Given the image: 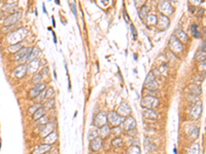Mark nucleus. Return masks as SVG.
<instances>
[{"mask_svg": "<svg viewBox=\"0 0 206 154\" xmlns=\"http://www.w3.org/2000/svg\"><path fill=\"white\" fill-rule=\"evenodd\" d=\"M125 118L126 117H123L121 116L120 114L115 111H109L107 113V122L110 126H121L123 122H124Z\"/></svg>", "mask_w": 206, "mask_h": 154, "instance_id": "f257e3e1", "label": "nucleus"}, {"mask_svg": "<svg viewBox=\"0 0 206 154\" xmlns=\"http://www.w3.org/2000/svg\"><path fill=\"white\" fill-rule=\"evenodd\" d=\"M160 100L154 96H144L141 99V106L145 109H155L159 106Z\"/></svg>", "mask_w": 206, "mask_h": 154, "instance_id": "f03ea898", "label": "nucleus"}, {"mask_svg": "<svg viewBox=\"0 0 206 154\" xmlns=\"http://www.w3.org/2000/svg\"><path fill=\"white\" fill-rule=\"evenodd\" d=\"M144 87L145 89L149 90H157L159 87V83H158L156 76L154 74V72H149L146 76L145 80H144Z\"/></svg>", "mask_w": 206, "mask_h": 154, "instance_id": "7ed1b4c3", "label": "nucleus"}, {"mask_svg": "<svg viewBox=\"0 0 206 154\" xmlns=\"http://www.w3.org/2000/svg\"><path fill=\"white\" fill-rule=\"evenodd\" d=\"M27 34V31L26 29L22 28V29H19V30L15 31L13 33L10 34V36L7 37V40H8L9 43H19L21 40H23L25 38Z\"/></svg>", "mask_w": 206, "mask_h": 154, "instance_id": "20e7f679", "label": "nucleus"}, {"mask_svg": "<svg viewBox=\"0 0 206 154\" xmlns=\"http://www.w3.org/2000/svg\"><path fill=\"white\" fill-rule=\"evenodd\" d=\"M169 47H170L171 51L173 53H179L184 49V45L182 43L175 37V35H172L169 39Z\"/></svg>", "mask_w": 206, "mask_h": 154, "instance_id": "39448f33", "label": "nucleus"}, {"mask_svg": "<svg viewBox=\"0 0 206 154\" xmlns=\"http://www.w3.org/2000/svg\"><path fill=\"white\" fill-rule=\"evenodd\" d=\"M158 8H159L161 15H169L173 13V7L169 0H161L158 5Z\"/></svg>", "mask_w": 206, "mask_h": 154, "instance_id": "423d86ee", "label": "nucleus"}, {"mask_svg": "<svg viewBox=\"0 0 206 154\" xmlns=\"http://www.w3.org/2000/svg\"><path fill=\"white\" fill-rule=\"evenodd\" d=\"M93 123H94V126L96 128H101V126H105L107 123V114H105L104 112H98L97 114L95 115L94 117V120H93Z\"/></svg>", "mask_w": 206, "mask_h": 154, "instance_id": "0eeeda50", "label": "nucleus"}, {"mask_svg": "<svg viewBox=\"0 0 206 154\" xmlns=\"http://www.w3.org/2000/svg\"><path fill=\"white\" fill-rule=\"evenodd\" d=\"M202 114V102L197 101L191 108L190 116L192 119H199Z\"/></svg>", "mask_w": 206, "mask_h": 154, "instance_id": "6e6552de", "label": "nucleus"}, {"mask_svg": "<svg viewBox=\"0 0 206 154\" xmlns=\"http://www.w3.org/2000/svg\"><path fill=\"white\" fill-rule=\"evenodd\" d=\"M169 25H170V20H169L168 17L164 15H160V17L158 18L157 21L158 29H160V30H166L169 27Z\"/></svg>", "mask_w": 206, "mask_h": 154, "instance_id": "1a4fd4ad", "label": "nucleus"}, {"mask_svg": "<svg viewBox=\"0 0 206 154\" xmlns=\"http://www.w3.org/2000/svg\"><path fill=\"white\" fill-rule=\"evenodd\" d=\"M123 124V128L127 132H130V130H133L136 128V120L132 116H128L125 118Z\"/></svg>", "mask_w": 206, "mask_h": 154, "instance_id": "9d476101", "label": "nucleus"}, {"mask_svg": "<svg viewBox=\"0 0 206 154\" xmlns=\"http://www.w3.org/2000/svg\"><path fill=\"white\" fill-rule=\"evenodd\" d=\"M55 130V124L53 122H47V124L42 126L39 130V134L41 137H47V135H50L51 132H53Z\"/></svg>", "mask_w": 206, "mask_h": 154, "instance_id": "9b49d317", "label": "nucleus"}, {"mask_svg": "<svg viewBox=\"0 0 206 154\" xmlns=\"http://www.w3.org/2000/svg\"><path fill=\"white\" fill-rule=\"evenodd\" d=\"M117 112L119 113L121 116L128 117V116H130V114H131V107L126 103V102H123V103L119 106Z\"/></svg>", "mask_w": 206, "mask_h": 154, "instance_id": "f8f14e48", "label": "nucleus"}, {"mask_svg": "<svg viewBox=\"0 0 206 154\" xmlns=\"http://www.w3.org/2000/svg\"><path fill=\"white\" fill-rule=\"evenodd\" d=\"M22 17V13L20 11L18 12H13V15H10L9 17H7L6 20L4 21V25L5 26H11V25H15Z\"/></svg>", "mask_w": 206, "mask_h": 154, "instance_id": "ddd939ff", "label": "nucleus"}, {"mask_svg": "<svg viewBox=\"0 0 206 154\" xmlns=\"http://www.w3.org/2000/svg\"><path fill=\"white\" fill-rule=\"evenodd\" d=\"M143 118L149 121H156L158 118V113L154 109H145L142 113Z\"/></svg>", "mask_w": 206, "mask_h": 154, "instance_id": "4468645a", "label": "nucleus"}, {"mask_svg": "<svg viewBox=\"0 0 206 154\" xmlns=\"http://www.w3.org/2000/svg\"><path fill=\"white\" fill-rule=\"evenodd\" d=\"M31 51H32V47H22V49H19V51L15 53V59L19 62L20 60H22L25 55L31 53Z\"/></svg>", "mask_w": 206, "mask_h": 154, "instance_id": "2eb2a0df", "label": "nucleus"}, {"mask_svg": "<svg viewBox=\"0 0 206 154\" xmlns=\"http://www.w3.org/2000/svg\"><path fill=\"white\" fill-rule=\"evenodd\" d=\"M206 59V42H204L201 46H200L199 51L196 53V55H195V60L196 61H199V62H202Z\"/></svg>", "mask_w": 206, "mask_h": 154, "instance_id": "dca6fc26", "label": "nucleus"}, {"mask_svg": "<svg viewBox=\"0 0 206 154\" xmlns=\"http://www.w3.org/2000/svg\"><path fill=\"white\" fill-rule=\"evenodd\" d=\"M52 149V145L50 144H41V145L37 146L35 149L32 151V154H45L49 152Z\"/></svg>", "mask_w": 206, "mask_h": 154, "instance_id": "f3484780", "label": "nucleus"}, {"mask_svg": "<svg viewBox=\"0 0 206 154\" xmlns=\"http://www.w3.org/2000/svg\"><path fill=\"white\" fill-rule=\"evenodd\" d=\"M27 71H28V68H27L26 65H20V66H18L15 69L13 75H15L17 78H23V77L26 75Z\"/></svg>", "mask_w": 206, "mask_h": 154, "instance_id": "a211bd4d", "label": "nucleus"}, {"mask_svg": "<svg viewBox=\"0 0 206 154\" xmlns=\"http://www.w3.org/2000/svg\"><path fill=\"white\" fill-rule=\"evenodd\" d=\"M90 148L93 151H99L102 148V139L100 137H97L94 140H92L91 143H90Z\"/></svg>", "mask_w": 206, "mask_h": 154, "instance_id": "6ab92c4d", "label": "nucleus"}, {"mask_svg": "<svg viewBox=\"0 0 206 154\" xmlns=\"http://www.w3.org/2000/svg\"><path fill=\"white\" fill-rule=\"evenodd\" d=\"M40 66V62L38 59H34L32 60V61L29 62L28 66H27V68H28V71L31 73H35L36 71L38 70V68H39Z\"/></svg>", "mask_w": 206, "mask_h": 154, "instance_id": "aec40b11", "label": "nucleus"}, {"mask_svg": "<svg viewBox=\"0 0 206 154\" xmlns=\"http://www.w3.org/2000/svg\"><path fill=\"white\" fill-rule=\"evenodd\" d=\"M188 135L191 140H196L199 137V128L197 126H191L188 130Z\"/></svg>", "mask_w": 206, "mask_h": 154, "instance_id": "412c9836", "label": "nucleus"}, {"mask_svg": "<svg viewBox=\"0 0 206 154\" xmlns=\"http://www.w3.org/2000/svg\"><path fill=\"white\" fill-rule=\"evenodd\" d=\"M98 130H99V136L101 139H106L107 137L110 135V126H107V124H105V126H101V128H98Z\"/></svg>", "mask_w": 206, "mask_h": 154, "instance_id": "4be33fe9", "label": "nucleus"}, {"mask_svg": "<svg viewBox=\"0 0 206 154\" xmlns=\"http://www.w3.org/2000/svg\"><path fill=\"white\" fill-rule=\"evenodd\" d=\"M175 37L177 38L182 43H184V42H188L189 37L186 34V32L182 30V29H176L175 30Z\"/></svg>", "mask_w": 206, "mask_h": 154, "instance_id": "5701e85b", "label": "nucleus"}, {"mask_svg": "<svg viewBox=\"0 0 206 154\" xmlns=\"http://www.w3.org/2000/svg\"><path fill=\"white\" fill-rule=\"evenodd\" d=\"M58 140V134L54 130L53 132H51L50 135H47V137H45V143L53 145L54 143H56Z\"/></svg>", "mask_w": 206, "mask_h": 154, "instance_id": "b1692460", "label": "nucleus"}, {"mask_svg": "<svg viewBox=\"0 0 206 154\" xmlns=\"http://www.w3.org/2000/svg\"><path fill=\"white\" fill-rule=\"evenodd\" d=\"M149 7L146 6V5H143L139 8V11H138V15H139V18L141 19L142 21L146 20L147 18V15H149Z\"/></svg>", "mask_w": 206, "mask_h": 154, "instance_id": "393cba45", "label": "nucleus"}, {"mask_svg": "<svg viewBox=\"0 0 206 154\" xmlns=\"http://www.w3.org/2000/svg\"><path fill=\"white\" fill-rule=\"evenodd\" d=\"M144 148H145L146 151L152 152V151H155L157 147H156V145L151 141V140H149V138H145L144 139Z\"/></svg>", "mask_w": 206, "mask_h": 154, "instance_id": "a878e982", "label": "nucleus"}, {"mask_svg": "<svg viewBox=\"0 0 206 154\" xmlns=\"http://www.w3.org/2000/svg\"><path fill=\"white\" fill-rule=\"evenodd\" d=\"M200 152V145L198 143H193L188 148L186 154H199Z\"/></svg>", "mask_w": 206, "mask_h": 154, "instance_id": "bb28decb", "label": "nucleus"}, {"mask_svg": "<svg viewBox=\"0 0 206 154\" xmlns=\"http://www.w3.org/2000/svg\"><path fill=\"white\" fill-rule=\"evenodd\" d=\"M157 21H158V18L156 15H149L145 20V23L149 27H153L155 26V25H157Z\"/></svg>", "mask_w": 206, "mask_h": 154, "instance_id": "cd10ccee", "label": "nucleus"}, {"mask_svg": "<svg viewBox=\"0 0 206 154\" xmlns=\"http://www.w3.org/2000/svg\"><path fill=\"white\" fill-rule=\"evenodd\" d=\"M98 135H99L98 128H96V126H92L89 130V134H88V138H89L90 141H92V140H94L95 138H97Z\"/></svg>", "mask_w": 206, "mask_h": 154, "instance_id": "c85d7f7f", "label": "nucleus"}, {"mask_svg": "<svg viewBox=\"0 0 206 154\" xmlns=\"http://www.w3.org/2000/svg\"><path fill=\"white\" fill-rule=\"evenodd\" d=\"M43 115H45V108L41 106V107H39L37 110H36L35 112L33 113L32 117H33L34 120H37V119H39L40 117H42Z\"/></svg>", "mask_w": 206, "mask_h": 154, "instance_id": "c756f323", "label": "nucleus"}, {"mask_svg": "<svg viewBox=\"0 0 206 154\" xmlns=\"http://www.w3.org/2000/svg\"><path fill=\"white\" fill-rule=\"evenodd\" d=\"M127 154H141V151H140V148L138 146L132 145L128 148Z\"/></svg>", "mask_w": 206, "mask_h": 154, "instance_id": "7c9ffc66", "label": "nucleus"}, {"mask_svg": "<svg viewBox=\"0 0 206 154\" xmlns=\"http://www.w3.org/2000/svg\"><path fill=\"white\" fill-rule=\"evenodd\" d=\"M40 92H39L35 86H33L31 89L29 90V98H30V99H35V98L38 97V95H39Z\"/></svg>", "mask_w": 206, "mask_h": 154, "instance_id": "2f4dec72", "label": "nucleus"}, {"mask_svg": "<svg viewBox=\"0 0 206 154\" xmlns=\"http://www.w3.org/2000/svg\"><path fill=\"white\" fill-rule=\"evenodd\" d=\"M47 122H50V121H49V117L45 116V115H43L42 117H40L39 119H37V120H36L35 126H45V124H47Z\"/></svg>", "mask_w": 206, "mask_h": 154, "instance_id": "473e14b6", "label": "nucleus"}, {"mask_svg": "<svg viewBox=\"0 0 206 154\" xmlns=\"http://www.w3.org/2000/svg\"><path fill=\"white\" fill-rule=\"evenodd\" d=\"M190 89L192 90V94H195V95L197 96H199L202 92L201 87H200V85H198V84H192V85L190 86Z\"/></svg>", "mask_w": 206, "mask_h": 154, "instance_id": "72a5a7b5", "label": "nucleus"}, {"mask_svg": "<svg viewBox=\"0 0 206 154\" xmlns=\"http://www.w3.org/2000/svg\"><path fill=\"white\" fill-rule=\"evenodd\" d=\"M39 53H40V49H38L37 46L32 47V51H31V53H30V59H29V61H32V60L35 59V58L39 55Z\"/></svg>", "mask_w": 206, "mask_h": 154, "instance_id": "f704fd0d", "label": "nucleus"}, {"mask_svg": "<svg viewBox=\"0 0 206 154\" xmlns=\"http://www.w3.org/2000/svg\"><path fill=\"white\" fill-rule=\"evenodd\" d=\"M122 143H123L122 139H121L120 137H115V138L112 140V142H111V145H112L115 148H119L122 146Z\"/></svg>", "mask_w": 206, "mask_h": 154, "instance_id": "c9c22d12", "label": "nucleus"}, {"mask_svg": "<svg viewBox=\"0 0 206 154\" xmlns=\"http://www.w3.org/2000/svg\"><path fill=\"white\" fill-rule=\"evenodd\" d=\"M54 95H55V90L52 86L47 88V92H45V100H50V99H53L54 98Z\"/></svg>", "mask_w": 206, "mask_h": 154, "instance_id": "e433bc0d", "label": "nucleus"}, {"mask_svg": "<svg viewBox=\"0 0 206 154\" xmlns=\"http://www.w3.org/2000/svg\"><path fill=\"white\" fill-rule=\"evenodd\" d=\"M54 105H55V100L50 99L45 102V104L43 105V108H45V111H47V110H50V109H52V108L54 107Z\"/></svg>", "mask_w": 206, "mask_h": 154, "instance_id": "4c0bfd02", "label": "nucleus"}, {"mask_svg": "<svg viewBox=\"0 0 206 154\" xmlns=\"http://www.w3.org/2000/svg\"><path fill=\"white\" fill-rule=\"evenodd\" d=\"M22 49V43H20V42H19V43L13 44V45L9 46V47H8V51H13V53H16L17 51H18L19 49Z\"/></svg>", "mask_w": 206, "mask_h": 154, "instance_id": "58836bf2", "label": "nucleus"}, {"mask_svg": "<svg viewBox=\"0 0 206 154\" xmlns=\"http://www.w3.org/2000/svg\"><path fill=\"white\" fill-rule=\"evenodd\" d=\"M42 78H43V75H42L41 73H37V74H34L33 78H32V81L35 84L40 83V82L42 81Z\"/></svg>", "mask_w": 206, "mask_h": 154, "instance_id": "ea45409f", "label": "nucleus"}, {"mask_svg": "<svg viewBox=\"0 0 206 154\" xmlns=\"http://www.w3.org/2000/svg\"><path fill=\"white\" fill-rule=\"evenodd\" d=\"M192 33H193L194 37L196 38H199L200 36H201V33H200L199 28H198L197 25H193V26H192Z\"/></svg>", "mask_w": 206, "mask_h": 154, "instance_id": "a19ab883", "label": "nucleus"}, {"mask_svg": "<svg viewBox=\"0 0 206 154\" xmlns=\"http://www.w3.org/2000/svg\"><path fill=\"white\" fill-rule=\"evenodd\" d=\"M110 132H112L115 137H119L121 134H122V128H121L120 126H113V128H111Z\"/></svg>", "mask_w": 206, "mask_h": 154, "instance_id": "79ce46f5", "label": "nucleus"}, {"mask_svg": "<svg viewBox=\"0 0 206 154\" xmlns=\"http://www.w3.org/2000/svg\"><path fill=\"white\" fill-rule=\"evenodd\" d=\"M198 69H199V71H200L201 73L205 74V73H206V59L204 60V61H202L201 63H200L199 66H198Z\"/></svg>", "mask_w": 206, "mask_h": 154, "instance_id": "37998d69", "label": "nucleus"}, {"mask_svg": "<svg viewBox=\"0 0 206 154\" xmlns=\"http://www.w3.org/2000/svg\"><path fill=\"white\" fill-rule=\"evenodd\" d=\"M39 107H41V104H40V103L35 104V105L31 106V107H30V108L28 109V113H29V114H32V115H33V113L35 112V111L37 110V109H38Z\"/></svg>", "mask_w": 206, "mask_h": 154, "instance_id": "c03bdc74", "label": "nucleus"}, {"mask_svg": "<svg viewBox=\"0 0 206 154\" xmlns=\"http://www.w3.org/2000/svg\"><path fill=\"white\" fill-rule=\"evenodd\" d=\"M45 92H47V88L42 90L39 95H38L37 98H38V100H39V102H42V101H45Z\"/></svg>", "mask_w": 206, "mask_h": 154, "instance_id": "a18cd8bd", "label": "nucleus"}, {"mask_svg": "<svg viewBox=\"0 0 206 154\" xmlns=\"http://www.w3.org/2000/svg\"><path fill=\"white\" fill-rule=\"evenodd\" d=\"M189 1H190V3L192 5H199L202 2H204L205 0H189Z\"/></svg>", "mask_w": 206, "mask_h": 154, "instance_id": "49530a36", "label": "nucleus"}, {"mask_svg": "<svg viewBox=\"0 0 206 154\" xmlns=\"http://www.w3.org/2000/svg\"><path fill=\"white\" fill-rule=\"evenodd\" d=\"M146 0H135V5L137 7H141V6H143L144 5V2H145Z\"/></svg>", "mask_w": 206, "mask_h": 154, "instance_id": "de8ad7c7", "label": "nucleus"}, {"mask_svg": "<svg viewBox=\"0 0 206 154\" xmlns=\"http://www.w3.org/2000/svg\"><path fill=\"white\" fill-rule=\"evenodd\" d=\"M70 7H71V10H72V13L74 15V17H78V12H76V6H75V4L74 3H71L70 4Z\"/></svg>", "mask_w": 206, "mask_h": 154, "instance_id": "09e8293b", "label": "nucleus"}, {"mask_svg": "<svg viewBox=\"0 0 206 154\" xmlns=\"http://www.w3.org/2000/svg\"><path fill=\"white\" fill-rule=\"evenodd\" d=\"M130 30H131V32H132V35H133V37L134 38L137 37V32H136L135 27H134L133 25H131V26H130Z\"/></svg>", "mask_w": 206, "mask_h": 154, "instance_id": "8fccbe9b", "label": "nucleus"}, {"mask_svg": "<svg viewBox=\"0 0 206 154\" xmlns=\"http://www.w3.org/2000/svg\"><path fill=\"white\" fill-rule=\"evenodd\" d=\"M47 72H49V68H47V67H45V68H43V70H42L41 74H42V75H43V74L47 75Z\"/></svg>", "mask_w": 206, "mask_h": 154, "instance_id": "3c124183", "label": "nucleus"}, {"mask_svg": "<svg viewBox=\"0 0 206 154\" xmlns=\"http://www.w3.org/2000/svg\"><path fill=\"white\" fill-rule=\"evenodd\" d=\"M203 36H204V40H206V27L203 30Z\"/></svg>", "mask_w": 206, "mask_h": 154, "instance_id": "603ef678", "label": "nucleus"}, {"mask_svg": "<svg viewBox=\"0 0 206 154\" xmlns=\"http://www.w3.org/2000/svg\"><path fill=\"white\" fill-rule=\"evenodd\" d=\"M42 8H43V12H45V15H47V9H45V4L42 5Z\"/></svg>", "mask_w": 206, "mask_h": 154, "instance_id": "864d4df0", "label": "nucleus"}, {"mask_svg": "<svg viewBox=\"0 0 206 154\" xmlns=\"http://www.w3.org/2000/svg\"><path fill=\"white\" fill-rule=\"evenodd\" d=\"M54 42H55V43H57V39H56V35H55V34H54Z\"/></svg>", "mask_w": 206, "mask_h": 154, "instance_id": "5fc2aeb1", "label": "nucleus"}, {"mask_svg": "<svg viewBox=\"0 0 206 154\" xmlns=\"http://www.w3.org/2000/svg\"><path fill=\"white\" fill-rule=\"evenodd\" d=\"M56 1V3H57V4H60V1H59V0H55Z\"/></svg>", "mask_w": 206, "mask_h": 154, "instance_id": "6e6d98bb", "label": "nucleus"}, {"mask_svg": "<svg viewBox=\"0 0 206 154\" xmlns=\"http://www.w3.org/2000/svg\"><path fill=\"white\" fill-rule=\"evenodd\" d=\"M171 1H173V2H175V1H176V0H171Z\"/></svg>", "mask_w": 206, "mask_h": 154, "instance_id": "4d7b16f0", "label": "nucleus"}, {"mask_svg": "<svg viewBox=\"0 0 206 154\" xmlns=\"http://www.w3.org/2000/svg\"><path fill=\"white\" fill-rule=\"evenodd\" d=\"M94 154H97V153H94Z\"/></svg>", "mask_w": 206, "mask_h": 154, "instance_id": "13d9d810", "label": "nucleus"}]
</instances>
